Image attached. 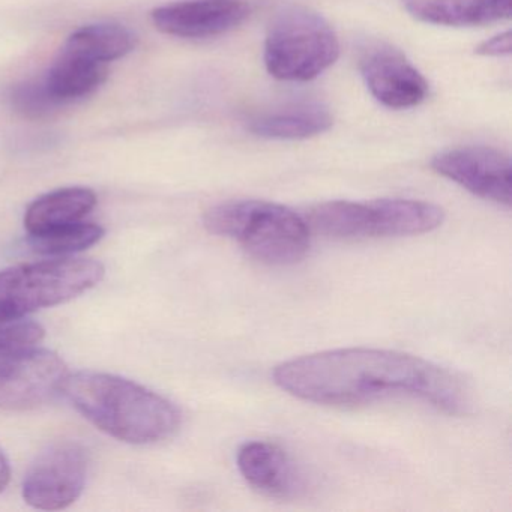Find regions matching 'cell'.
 <instances>
[{"instance_id":"cell-1","label":"cell","mask_w":512,"mask_h":512,"mask_svg":"<svg viewBox=\"0 0 512 512\" xmlns=\"http://www.w3.org/2000/svg\"><path fill=\"white\" fill-rule=\"evenodd\" d=\"M272 376L287 394L323 406L413 398L449 415H464L472 406L454 373L394 350L350 347L311 353L277 365Z\"/></svg>"},{"instance_id":"cell-2","label":"cell","mask_w":512,"mask_h":512,"mask_svg":"<svg viewBox=\"0 0 512 512\" xmlns=\"http://www.w3.org/2000/svg\"><path fill=\"white\" fill-rule=\"evenodd\" d=\"M62 392L95 427L121 442L151 445L169 439L181 425L172 401L124 377L80 371L68 374Z\"/></svg>"},{"instance_id":"cell-3","label":"cell","mask_w":512,"mask_h":512,"mask_svg":"<svg viewBox=\"0 0 512 512\" xmlns=\"http://www.w3.org/2000/svg\"><path fill=\"white\" fill-rule=\"evenodd\" d=\"M206 230L238 242L269 266L301 262L310 250V226L292 209L265 200H230L209 209Z\"/></svg>"},{"instance_id":"cell-4","label":"cell","mask_w":512,"mask_h":512,"mask_svg":"<svg viewBox=\"0 0 512 512\" xmlns=\"http://www.w3.org/2000/svg\"><path fill=\"white\" fill-rule=\"evenodd\" d=\"M445 220L440 206L413 199L371 202H326L308 214V226L335 239L401 238L439 229Z\"/></svg>"},{"instance_id":"cell-5","label":"cell","mask_w":512,"mask_h":512,"mask_svg":"<svg viewBox=\"0 0 512 512\" xmlns=\"http://www.w3.org/2000/svg\"><path fill=\"white\" fill-rule=\"evenodd\" d=\"M340 41L331 23L305 5L281 8L265 41L268 73L281 82H310L332 67Z\"/></svg>"},{"instance_id":"cell-6","label":"cell","mask_w":512,"mask_h":512,"mask_svg":"<svg viewBox=\"0 0 512 512\" xmlns=\"http://www.w3.org/2000/svg\"><path fill=\"white\" fill-rule=\"evenodd\" d=\"M106 274L98 260H46L0 272V319H19L55 307L97 286Z\"/></svg>"},{"instance_id":"cell-7","label":"cell","mask_w":512,"mask_h":512,"mask_svg":"<svg viewBox=\"0 0 512 512\" xmlns=\"http://www.w3.org/2000/svg\"><path fill=\"white\" fill-rule=\"evenodd\" d=\"M88 472V449L74 440H59L47 446L29 467L23 499L43 511L68 508L82 496Z\"/></svg>"},{"instance_id":"cell-8","label":"cell","mask_w":512,"mask_h":512,"mask_svg":"<svg viewBox=\"0 0 512 512\" xmlns=\"http://www.w3.org/2000/svg\"><path fill=\"white\" fill-rule=\"evenodd\" d=\"M68 367L52 350L0 353V409L29 410L53 400L64 389Z\"/></svg>"},{"instance_id":"cell-9","label":"cell","mask_w":512,"mask_h":512,"mask_svg":"<svg viewBox=\"0 0 512 512\" xmlns=\"http://www.w3.org/2000/svg\"><path fill=\"white\" fill-rule=\"evenodd\" d=\"M431 169L481 199L506 208L511 206V160L499 149L488 146L448 149L433 157Z\"/></svg>"},{"instance_id":"cell-10","label":"cell","mask_w":512,"mask_h":512,"mask_svg":"<svg viewBox=\"0 0 512 512\" xmlns=\"http://www.w3.org/2000/svg\"><path fill=\"white\" fill-rule=\"evenodd\" d=\"M359 71L374 100L388 109H412L427 98L425 77L391 44L371 41L362 47Z\"/></svg>"},{"instance_id":"cell-11","label":"cell","mask_w":512,"mask_h":512,"mask_svg":"<svg viewBox=\"0 0 512 512\" xmlns=\"http://www.w3.org/2000/svg\"><path fill=\"white\" fill-rule=\"evenodd\" d=\"M248 16L250 7L241 0H187L152 11V23L161 34L200 40L227 34Z\"/></svg>"},{"instance_id":"cell-12","label":"cell","mask_w":512,"mask_h":512,"mask_svg":"<svg viewBox=\"0 0 512 512\" xmlns=\"http://www.w3.org/2000/svg\"><path fill=\"white\" fill-rule=\"evenodd\" d=\"M236 460L245 481L260 493L277 499H295L307 488L301 469L275 443L247 442L239 449Z\"/></svg>"},{"instance_id":"cell-13","label":"cell","mask_w":512,"mask_h":512,"mask_svg":"<svg viewBox=\"0 0 512 512\" xmlns=\"http://www.w3.org/2000/svg\"><path fill=\"white\" fill-rule=\"evenodd\" d=\"M334 124L322 101L296 100L260 113L250 122L251 133L271 140H307L326 133Z\"/></svg>"},{"instance_id":"cell-14","label":"cell","mask_w":512,"mask_h":512,"mask_svg":"<svg viewBox=\"0 0 512 512\" xmlns=\"http://www.w3.org/2000/svg\"><path fill=\"white\" fill-rule=\"evenodd\" d=\"M403 7L428 25L478 28L511 19L512 0H403Z\"/></svg>"},{"instance_id":"cell-15","label":"cell","mask_w":512,"mask_h":512,"mask_svg":"<svg viewBox=\"0 0 512 512\" xmlns=\"http://www.w3.org/2000/svg\"><path fill=\"white\" fill-rule=\"evenodd\" d=\"M97 205L91 188L71 187L38 197L25 215L29 235L37 236L82 221Z\"/></svg>"},{"instance_id":"cell-16","label":"cell","mask_w":512,"mask_h":512,"mask_svg":"<svg viewBox=\"0 0 512 512\" xmlns=\"http://www.w3.org/2000/svg\"><path fill=\"white\" fill-rule=\"evenodd\" d=\"M107 65L62 50L44 77L47 89L59 104L71 103L97 91L107 79Z\"/></svg>"},{"instance_id":"cell-17","label":"cell","mask_w":512,"mask_h":512,"mask_svg":"<svg viewBox=\"0 0 512 512\" xmlns=\"http://www.w3.org/2000/svg\"><path fill=\"white\" fill-rule=\"evenodd\" d=\"M136 38L121 25L100 23L79 29L68 38L64 49L100 64L118 61L134 49Z\"/></svg>"},{"instance_id":"cell-18","label":"cell","mask_w":512,"mask_h":512,"mask_svg":"<svg viewBox=\"0 0 512 512\" xmlns=\"http://www.w3.org/2000/svg\"><path fill=\"white\" fill-rule=\"evenodd\" d=\"M104 229L94 223L70 224L43 235L31 236V247L37 253L49 256H68L88 250L103 239Z\"/></svg>"},{"instance_id":"cell-19","label":"cell","mask_w":512,"mask_h":512,"mask_svg":"<svg viewBox=\"0 0 512 512\" xmlns=\"http://www.w3.org/2000/svg\"><path fill=\"white\" fill-rule=\"evenodd\" d=\"M11 104L16 112L22 113L25 118L41 119L52 115L61 104L52 97L46 82H25L17 85L10 95Z\"/></svg>"},{"instance_id":"cell-20","label":"cell","mask_w":512,"mask_h":512,"mask_svg":"<svg viewBox=\"0 0 512 512\" xmlns=\"http://www.w3.org/2000/svg\"><path fill=\"white\" fill-rule=\"evenodd\" d=\"M46 331L40 323L19 319H0V353L35 347Z\"/></svg>"},{"instance_id":"cell-21","label":"cell","mask_w":512,"mask_h":512,"mask_svg":"<svg viewBox=\"0 0 512 512\" xmlns=\"http://www.w3.org/2000/svg\"><path fill=\"white\" fill-rule=\"evenodd\" d=\"M512 52V35L506 31L496 37L485 40L484 43L476 47V53L485 58H503L509 56Z\"/></svg>"},{"instance_id":"cell-22","label":"cell","mask_w":512,"mask_h":512,"mask_svg":"<svg viewBox=\"0 0 512 512\" xmlns=\"http://www.w3.org/2000/svg\"><path fill=\"white\" fill-rule=\"evenodd\" d=\"M11 479L10 461L5 457L4 451L0 449V493L7 488Z\"/></svg>"}]
</instances>
